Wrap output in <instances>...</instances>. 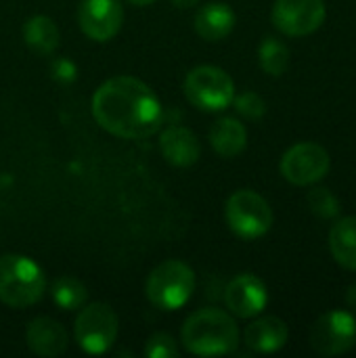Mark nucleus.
I'll list each match as a JSON object with an SVG mask.
<instances>
[{"label": "nucleus", "instance_id": "obj_18", "mask_svg": "<svg viewBox=\"0 0 356 358\" xmlns=\"http://www.w3.org/2000/svg\"><path fill=\"white\" fill-rule=\"evenodd\" d=\"M329 250L342 268L356 271V216L340 218L332 227Z\"/></svg>", "mask_w": 356, "mask_h": 358}, {"label": "nucleus", "instance_id": "obj_17", "mask_svg": "<svg viewBox=\"0 0 356 358\" xmlns=\"http://www.w3.org/2000/svg\"><path fill=\"white\" fill-rule=\"evenodd\" d=\"M210 143L220 157H237L248 145V130L237 117H220L210 130Z\"/></svg>", "mask_w": 356, "mask_h": 358}, {"label": "nucleus", "instance_id": "obj_27", "mask_svg": "<svg viewBox=\"0 0 356 358\" xmlns=\"http://www.w3.org/2000/svg\"><path fill=\"white\" fill-rule=\"evenodd\" d=\"M176 8H193V6H197V2L199 0H170Z\"/></svg>", "mask_w": 356, "mask_h": 358}, {"label": "nucleus", "instance_id": "obj_1", "mask_svg": "<svg viewBox=\"0 0 356 358\" xmlns=\"http://www.w3.org/2000/svg\"><path fill=\"white\" fill-rule=\"evenodd\" d=\"M92 115L103 130L128 141L151 136L164 122L157 94L132 76L103 82L92 96Z\"/></svg>", "mask_w": 356, "mask_h": 358}, {"label": "nucleus", "instance_id": "obj_12", "mask_svg": "<svg viewBox=\"0 0 356 358\" xmlns=\"http://www.w3.org/2000/svg\"><path fill=\"white\" fill-rule=\"evenodd\" d=\"M225 304L239 319L258 317L269 304V292L264 281L250 273L235 277L225 289Z\"/></svg>", "mask_w": 356, "mask_h": 358}, {"label": "nucleus", "instance_id": "obj_10", "mask_svg": "<svg viewBox=\"0 0 356 358\" xmlns=\"http://www.w3.org/2000/svg\"><path fill=\"white\" fill-rule=\"evenodd\" d=\"M325 15L323 0H277L271 13L275 27L292 38L317 31L323 25Z\"/></svg>", "mask_w": 356, "mask_h": 358}, {"label": "nucleus", "instance_id": "obj_19", "mask_svg": "<svg viewBox=\"0 0 356 358\" xmlns=\"http://www.w3.org/2000/svg\"><path fill=\"white\" fill-rule=\"evenodd\" d=\"M23 40L25 44L38 55H52L59 46L61 34L57 23L46 15L29 17L23 25Z\"/></svg>", "mask_w": 356, "mask_h": 358}, {"label": "nucleus", "instance_id": "obj_15", "mask_svg": "<svg viewBox=\"0 0 356 358\" xmlns=\"http://www.w3.org/2000/svg\"><path fill=\"white\" fill-rule=\"evenodd\" d=\"M287 338L290 329L279 317H262L245 329V346L260 355L281 350L287 344Z\"/></svg>", "mask_w": 356, "mask_h": 358}, {"label": "nucleus", "instance_id": "obj_21", "mask_svg": "<svg viewBox=\"0 0 356 358\" xmlns=\"http://www.w3.org/2000/svg\"><path fill=\"white\" fill-rule=\"evenodd\" d=\"M258 61L269 76L279 78L290 67V48L277 38H266L258 48Z\"/></svg>", "mask_w": 356, "mask_h": 358}, {"label": "nucleus", "instance_id": "obj_9", "mask_svg": "<svg viewBox=\"0 0 356 358\" xmlns=\"http://www.w3.org/2000/svg\"><path fill=\"white\" fill-rule=\"evenodd\" d=\"M332 168L329 153L317 143H298L281 157V174L287 182L308 187L327 176Z\"/></svg>", "mask_w": 356, "mask_h": 358}, {"label": "nucleus", "instance_id": "obj_23", "mask_svg": "<svg viewBox=\"0 0 356 358\" xmlns=\"http://www.w3.org/2000/svg\"><path fill=\"white\" fill-rule=\"evenodd\" d=\"M233 105L237 109L239 115L248 117V120H260L264 113H266V103L260 94L248 90V92H241V94H235L233 99Z\"/></svg>", "mask_w": 356, "mask_h": 358}, {"label": "nucleus", "instance_id": "obj_2", "mask_svg": "<svg viewBox=\"0 0 356 358\" xmlns=\"http://www.w3.org/2000/svg\"><path fill=\"white\" fill-rule=\"evenodd\" d=\"M187 352L197 357H220L237 350L239 329L231 315L220 308H201L193 313L180 331Z\"/></svg>", "mask_w": 356, "mask_h": 358}, {"label": "nucleus", "instance_id": "obj_25", "mask_svg": "<svg viewBox=\"0 0 356 358\" xmlns=\"http://www.w3.org/2000/svg\"><path fill=\"white\" fill-rule=\"evenodd\" d=\"M50 71H52V78L61 84H71L78 78V69L69 59H57L52 63Z\"/></svg>", "mask_w": 356, "mask_h": 358}, {"label": "nucleus", "instance_id": "obj_6", "mask_svg": "<svg viewBox=\"0 0 356 358\" xmlns=\"http://www.w3.org/2000/svg\"><path fill=\"white\" fill-rule=\"evenodd\" d=\"M225 216L229 229L245 241L264 237L273 227V210L269 201L250 189L235 191L229 197L225 206Z\"/></svg>", "mask_w": 356, "mask_h": 358}, {"label": "nucleus", "instance_id": "obj_7", "mask_svg": "<svg viewBox=\"0 0 356 358\" xmlns=\"http://www.w3.org/2000/svg\"><path fill=\"white\" fill-rule=\"evenodd\" d=\"M120 323L115 313L101 302L88 304L82 308L73 323V336L78 346L88 355H103L107 352L118 340Z\"/></svg>", "mask_w": 356, "mask_h": 358}, {"label": "nucleus", "instance_id": "obj_24", "mask_svg": "<svg viewBox=\"0 0 356 358\" xmlns=\"http://www.w3.org/2000/svg\"><path fill=\"white\" fill-rule=\"evenodd\" d=\"M145 355L149 358H176L180 355V350H178V346H176L172 336H168V334H153L147 340Z\"/></svg>", "mask_w": 356, "mask_h": 358}, {"label": "nucleus", "instance_id": "obj_20", "mask_svg": "<svg viewBox=\"0 0 356 358\" xmlns=\"http://www.w3.org/2000/svg\"><path fill=\"white\" fill-rule=\"evenodd\" d=\"M50 294H52V302L61 310H78V308H82L86 304V296H88L86 287L78 279H73L69 275L59 277L52 283Z\"/></svg>", "mask_w": 356, "mask_h": 358}, {"label": "nucleus", "instance_id": "obj_28", "mask_svg": "<svg viewBox=\"0 0 356 358\" xmlns=\"http://www.w3.org/2000/svg\"><path fill=\"white\" fill-rule=\"evenodd\" d=\"M130 4H136V6H147V4H151L153 0H128Z\"/></svg>", "mask_w": 356, "mask_h": 358}, {"label": "nucleus", "instance_id": "obj_4", "mask_svg": "<svg viewBox=\"0 0 356 358\" xmlns=\"http://www.w3.org/2000/svg\"><path fill=\"white\" fill-rule=\"evenodd\" d=\"M147 298L159 310L183 308L195 292V273L180 260H166L147 279Z\"/></svg>", "mask_w": 356, "mask_h": 358}, {"label": "nucleus", "instance_id": "obj_16", "mask_svg": "<svg viewBox=\"0 0 356 358\" xmlns=\"http://www.w3.org/2000/svg\"><path fill=\"white\" fill-rule=\"evenodd\" d=\"M235 21L237 17L227 2H208L195 15V31L208 42H218L233 31Z\"/></svg>", "mask_w": 356, "mask_h": 358}, {"label": "nucleus", "instance_id": "obj_3", "mask_svg": "<svg viewBox=\"0 0 356 358\" xmlns=\"http://www.w3.org/2000/svg\"><path fill=\"white\" fill-rule=\"evenodd\" d=\"M46 289L42 268L27 256L6 254L0 258V302L10 308L36 304Z\"/></svg>", "mask_w": 356, "mask_h": 358}, {"label": "nucleus", "instance_id": "obj_14", "mask_svg": "<svg viewBox=\"0 0 356 358\" xmlns=\"http://www.w3.org/2000/svg\"><path fill=\"white\" fill-rule=\"evenodd\" d=\"M159 151L168 164L187 168L193 166L201 155L199 138L185 126H170L159 136Z\"/></svg>", "mask_w": 356, "mask_h": 358}, {"label": "nucleus", "instance_id": "obj_8", "mask_svg": "<svg viewBox=\"0 0 356 358\" xmlns=\"http://www.w3.org/2000/svg\"><path fill=\"white\" fill-rule=\"evenodd\" d=\"M356 344V319L348 310H329L311 329V346L323 357H340Z\"/></svg>", "mask_w": 356, "mask_h": 358}, {"label": "nucleus", "instance_id": "obj_13", "mask_svg": "<svg viewBox=\"0 0 356 358\" xmlns=\"http://www.w3.org/2000/svg\"><path fill=\"white\" fill-rule=\"evenodd\" d=\"M25 342L34 355L52 358L61 357L67 350L69 338L61 323H57L55 319H48V317H40L27 325Z\"/></svg>", "mask_w": 356, "mask_h": 358}, {"label": "nucleus", "instance_id": "obj_26", "mask_svg": "<svg viewBox=\"0 0 356 358\" xmlns=\"http://www.w3.org/2000/svg\"><path fill=\"white\" fill-rule=\"evenodd\" d=\"M344 298H346V304L353 308V310H356V283H353L348 289H346V294H344Z\"/></svg>", "mask_w": 356, "mask_h": 358}, {"label": "nucleus", "instance_id": "obj_5", "mask_svg": "<svg viewBox=\"0 0 356 358\" xmlns=\"http://www.w3.org/2000/svg\"><path fill=\"white\" fill-rule=\"evenodd\" d=\"M185 96L201 111H222L233 105L235 84L231 76L214 65H199L185 78Z\"/></svg>", "mask_w": 356, "mask_h": 358}, {"label": "nucleus", "instance_id": "obj_11", "mask_svg": "<svg viewBox=\"0 0 356 358\" xmlns=\"http://www.w3.org/2000/svg\"><path fill=\"white\" fill-rule=\"evenodd\" d=\"M78 21L90 40L107 42L122 29L124 8L120 0H82Z\"/></svg>", "mask_w": 356, "mask_h": 358}, {"label": "nucleus", "instance_id": "obj_22", "mask_svg": "<svg viewBox=\"0 0 356 358\" xmlns=\"http://www.w3.org/2000/svg\"><path fill=\"white\" fill-rule=\"evenodd\" d=\"M306 201H308L311 212L317 214L323 220H332V218H336L340 214L338 197L329 189H325V187H315L313 191H308Z\"/></svg>", "mask_w": 356, "mask_h": 358}]
</instances>
